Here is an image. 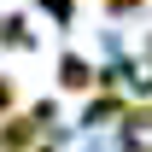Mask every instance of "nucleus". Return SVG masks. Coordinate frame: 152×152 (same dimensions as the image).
<instances>
[{
  "instance_id": "6e6552de",
  "label": "nucleus",
  "mask_w": 152,
  "mask_h": 152,
  "mask_svg": "<svg viewBox=\"0 0 152 152\" xmlns=\"http://www.w3.org/2000/svg\"><path fill=\"white\" fill-rule=\"evenodd\" d=\"M35 152H58V146H47V140H41V146H35Z\"/></svg>"
},
{
  "instance_id": "f257e3e1",
  "label": "nucleus",
  "mask_w": 152,
  "mask_h": 152,
  "mask_svg": "<svg viewBox=\"0 0 152 152\" xmlns=\"http://www.w3.org/2000/svg\"><path fill=\"white\" fill-rule=\"evenodd\" d=\"M47 140V123H35V111H6L0 117V152H35Z\"/></svg>"
},
{
  "instance_id": "7ed1b4c3",
  "label": "nucleus",
  "mask_w": 152,
  "mask_h": 152,
  "mask_svg": "<svg viewBox=\"0 0 152 152\" xmlns=\"http://www.w3.org/2000/svg\"><path fill=\"white\" fill-rule=\"evenodd\" d=\"M123 111H129V99L117 94V88H105V94L82 111V123H88V129H105V123H111V117H123Z\"/></svg>"
},
{
  "instance_id": "39448f33",
  "label": "nucleus",
  "mask_w": 152,
  "mask_h": 152,
  "mask_svg": "<svg viewBox=\"0 0 152 152\" xmlns=\"http://www.w3.org/2000/svg\"><path fill=\"white\" fill-rule=\"evenodd\" d=\"M41 12H47L58 29H70V18H76V6H70V0H41Z\"/></svg>"
},
{
  "instance_id": "f03ea898",
  "label": "nucleus",
  "mask_w": 152,
  "mask_h": 152,
  "mask_svg": "<svg viewBox=\"0 0 152 152\" xmlns=\"http://www.w3.org/2000/svg\"><path fill=\"white\" fill-rule=\"evenodd\" d=\"M58 88H64V94H88V88H94V64L82 53H64L58 58Z\"/></svg>"
},
{
  "instance_id": "0eeeda50",
  "label": "nucleus",
  "mask_w": 152,
  "mask_h": 152,
  "mask_svg": "<svg viewBox=\"0 0 152 152\" xmlns=\"http://www.w3.org/2000/svg\"><path fill=\"white\" fill-rule=\"evenodd\" d=\"M99 6H105V12H111V18H129V12H140V6H146V0H99Z\"/></svg>"
},
{
  "instance_id": "423d86ee",
  "label": "nucleus",
  "mask_w": 152,
  "mask_h": 152,
  "mask_svg": "<svg viewBox=\"0 0 152 152\" xmlns=\"http://www.w3.org/2000/svg\"><path fill=\"white\" fill-rule=\"evenodd\" d=\"M18 111V76H0V117Z\"/></svg>"
},
{
  "instance_id": "20e7f679",
  "label": "nucleus",
  "mask_w": 152,
  "mask_h": 152,
  "mask_svg": "<svg viewBox=\"0 0 152 152\" xmlns=\"http://www.w3.org/2000/svg\"><path fill=\"white\" fill-rule=\"evenodd\" d=\"M0 47H35V29H29V18H23V12H6V18H0Z\"/></svg>"
}]
</instances>
